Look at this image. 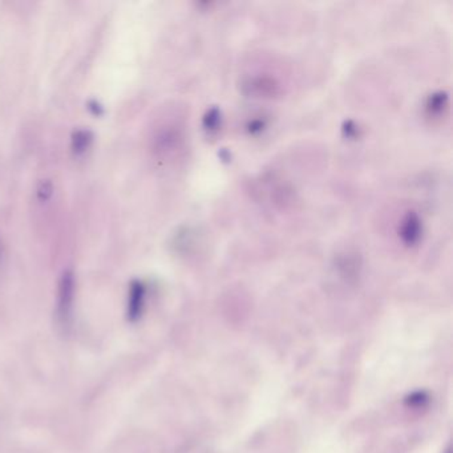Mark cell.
<instances>
[{
    "instance_id": "1",
    "label": "cell",
    "mask_w": 453,
    "mask_h": 453,
    "mask_svg": "<svg viewBox=\"0 0 453 453\" xmlns=\"http://www.w3.org/2000/svg\"><path fill=\"white\" fill-rule=\"evenodd\" d=\"M74 276L72 273L67 271L64 273L63 278L60 280V289H59V303H58V314L59 318L63 320V323L68 322V316L71 315L72 309V301H74Z\"/></svg>"
},
{
    "instance_id": "2",
    "label": "cell",
    "mask_w": 453,
    "mask_h": 453,
    "mask_svg": "<svg viewBox=\"0 0 453 453\" xmlns=\"http://www.w3.org/2000/svg\"><path fill=\"white\" fill-rule=\"evenodd\" d=\"M144 297H145V289L141 282H133L129 294V316L132 320H135L139 316L142 304H144Z\"/></svg>"
},
{
    "instance_id": "3",
    "label": "cell",
    "mask_w": 453,
    "mask_h": 453,
    "mask_svg": "<svg viewBox=\"0 0 453 453\" xmlns=\"http://www.w3.org/2000/svg\"><path fill=\"white\" fill-rule=\"evenodd\" d=\"M420 230H421V226H420V219L417 215H407L403 219V224H402V237H403L404 242L405 243H415L417 239L420 238Z\"/></svg>"
},
{
    "instance_id": "4",
    "label": "cell",
    "mask_w": 453,
    "mask_h": 453,
    "mask_svg": "<svg viewBox=\"0 0 453 453\" xmlns=\"http://www.w3.org/2000/svg\"><path fill=\"white\" fill-rule=\"evenodd\" d=\"M92 141V133L89 130H77L72 139V148L76 153L86 151Z\"/></svg>"
},
{
    "instance_id": "5",
    "label": "cell",
    "mask_w": 453,
    "mask_h": 453,
    "mask_svg": "<svg viewBox=\"0 0 453 453\" xmlns=\"http://www.w3.org/2000/svg\"><path fill=\"white\" fill-rule=\"evenodd\" d=\"M445 100H447V96L442 95V93H439V95H433L431 97V101H429L428 107L433 111V112H440L441 109L444 108L445 105Z\"/></svg>"
},
{
    "instance_id": "6",
    "label": "cell",
    "mask_w": 453,
    "mask_h": 453,
    "mask_svg": "<svg viewBox=\"0 0 453 453\" xmlns=\"http://www.w3.org/2000/svg\"><path fill=\"white\" fill-rule=\"evenodd\" d=\"M50 191H52V187H50V182H46L41 185V188L39 189V196L44 200H47L50 196Z\"/></svg>"
}]
</instances>
